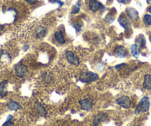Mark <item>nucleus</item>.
I'll use <instances>...</instances> for the list:
<instances>
[{
    "label": "nucleus",
    "instance_id": "obj_1",
    "mask_svg": "<svg viewBox=\"0 0 151 126\" xmlns=\"http://www.w3.org/2000/svg\"><path fill=\"white\" fill-rule=\"evenodd\" d=\"M150 108V99L147 96H144L141 101L139 102V105L136 107L135 110V114H138L140 113H145L149 110Z\"/></svg>",
    "mask_w": 151,
    "mask_h": 126
},
{
    "label": "nucleus",
    "instance_id": "obj_2",
    "mask_svg": "<svg viewBox=\"0 0 151 126\" xmlns=\"http://www.w3.org/2000/svg\"><path fill=\"white\" fill-rule=\"evenodd\" d=\"M99 76L97 73H93V72H86L83 73L81 75L79 80L82 82H92L98 80Z\"/></svg>",
    "mask_w": 151,
    "mask_h": 126
},
{
    "label": "nucleus",
    "instance_id": "obj_3",
    "mask_svg": "<svg viewBox=\"0 0 151 126\" xmlns=\"http://www.w3.org/2000/svg\"><path fill=\"white\" fill-rule=\"evenodd\" d=\"M66 58L68 62L71 65L78 66L79 65V63H80L79 57H77V56L74 53H73L72 51H70V50L66 51Z\"/></svg>",
    "mask_w": 151,
    "mask_h": 126
},
{
    "label": "nucleus",
    "instance_id": "obj_4",
    "mask_svg": "<svg viewBox=\"0 0 151 126\" xmlns=\"http://www.w3.org/2000/svg\"><path fill=\"white\" fill-rule=\"evenodd\" d=\"M15 72L16 74H17V76H18V77H24L27 73V67L19 62V63H18V64L15 66Z\"/></svg>",
    "mask_w": 151,
    "mask_h": 126
},
{
    "label": "nucleus",
    "instance_id": "obj_5",
    "mask_svg": "<svg viewBox=\"0 0 151 126\" xmlns=\"http://www.w3.org/2000/svg\"><path fill=\"white\" fill-rule=\"evenodd\" d=\"M79 104H80L81 108L84 111H90L92 109L93 106V101L92 99L90 98H86L79 100Z\"/></svg>",
    "mask_w": 151,
    "mask_h": 126
},
{
    "label": "nucleus",
    "instance_id": "obj_6",
    "mask_svg": "<svg viewBox=\"0 0 151 126\" xmlns=\"http://www.w3.org/2000/svg\"><path fill=\"white\" fill-rule=\"evenodd\" d=\"M116 103L119 106L122 107V108H125V109H128L130 108V105H131V102H130V99L127 96H123L122 97H119V99H116Z\"/></svg>",
    "mask_w": 151,
    "mask_h": 126
},
{
    "label": "nucleus",
    "instance_id": "obj_7",
    "mask_svg": "<svg viewBox=\"0 0 151 126\" xmlns=\"http://www.w3.org/2000/svg\"><path fill=\"white\" fill-rule=\"evenodd\" d=\"M88 8L93 12H96L101 8H102V9L105 8L104 6H103L101 3L98 2L97 0H89L88 1Z\"/></svg>",
    "mask_w": 151,
    "mask_h": 126
},
{
    "label": "nucleus",
    "instance_id": "obj_8",
    "mask_svg": "<svg viewBox=\"0 0 151 126\" xmlns=\"http://www.w3.org/2000/svg\"><path fill=\"white\" fill-rule=\"evenodd\" d=\"M118 22L120 24H121L122 27H123L124 28V30H127L130 29V23L129 22L128 19L124 15V14H122L121 16L119 17Z\"/></svg>",
    "mask_w": 151,
    "mask_h": 126
},
{
    "label": "nucleus",
    "instance_id": "obj_9",
    "mask_svg": "<svg viewBox=\"0 0 151 126\" xmlns=\"http://www.w3.org/2000/svg\"><path fill=\"white\" fill-rule=\"evenodd\" d=\"M8 84V80H3L0 82V97L3 98L8 95V91H7Z\"/></svg>",
    "mask_w": 151,
    "mask_h": 126
},
{
    "label": "nucleus",
    "instance_id": "obj_10",
    "mask_svg": "<svg viewBox=\"0 0 151 126\" xmlns=\"http://www.w3.org/2000/svg\"><path fill=\"white\" fill-rule=\"evenodd\" d=\"M126 13L127 15L130 19L132 20H137L139 19V13L136 9L132 8H129L126 9Z\"/></svg>",
    "mask_w": 151,
    "mask_h": 126
},
{
    "label": "nucleus",
    "instance_id": "obj_11",
    "mask_svg": "<svg viewBox=\"0 0 151 126\" xmlns=\"http://www.w3.org/2000/svg\"><path fill=\"white\" fill-rule=\"evenodd\" d=\"M115 53L117 55V56L119 58H124L127 55V50L122 45H119L116 47V48L115 49Z\"/></svg>",
    "mask_w": 151,
    "mask_h": 126
},
{
    "label": "nucleus",
    "instance_id": "obj_12",
    "mask_svg": "<svg viewBox=\"0 0 151 126\" xmlns=\"http://www.w3.org/2000/svg\"><path fill=\"white\" fill-rule=\"evenodd\" d=\"M107 114H104V113H99L94 118V125H97L99 124L100 122H102L105 121L106 119H107Z\"/></svg>",
    "mask_w": 151,
    "mask_h": 126
},
{
    "label": "nucleus",
    "instance_id": "obj_13",
    "mask_svg": "<svg viewBox=\"0 0 151 126\" xmlns=\"http://www.w3.org/2000/svg\"><path fill=\"white\" fill-rule=\"evenodd\" d=\"M143 88L146 90H151V74L147 73L145 75L143 81Z\"/></svg>",
    "mask_w": 151,
    "mask_h": 126
},
{
    "label": "nucleus",
    "instance_id": "obj_14",
    "mask_svg": "<svg viewBox=\"0 0 151 126\" xmlns=\"http://www.w3.org/2000/svg\"><path fill=\"white\" fill-rule=\"evenodd\" d=\"M47 34V30L44 27L40 26L36 29V37L37 39H42Z\"/></svg>",
    "mask_w": 151,
    "mask_h": 126
},
{
    "label": "nucleus",
    "instance_id": "obj_15",
    "mask_svg": "<svg viewBox=\"0 0 151 126\" xmlns=\"http://www.w3.org/2000/svg\"><path fill=\"white\" fill-rule=\"evenodd\" d=\"M136 45L140 48V49L145 48V44H146V40H145V37H144V35L140 34V35L138 36V37L136 38Z\"/></svg>",
    "mask_w": 151,
    "mask_h": 126
},
{
    "label": "nucleus",
    "instance_id": "obj_16",
    "mask_svg": "<svg viewBox=\"0 0 151 126\" xmlns=\"http://www.w3.org/2000/svg\"><path fill=\"white\" fill-rule=\"evenodd\" d=\"M54 37L55 40H56L58 43L59 44H65V40L63 37V34L61 30H58L54 34Z\"/></svg>",
    "mask_w": 151,
    "mask_h": 126
},
{
    "label": "nucleus",
    "instance_id": "obj_17",
    "mask_svg": "<svg viewBox=\"0 0 151 126\" xmlns=\"http://www.w3.org/2000/svg\"><path fill=\"white\" fill-rule=\"evenodd\" d=\"M130 52L133 57L138 58L139 56V53H140V48L136 44L133 45L130 48Z\"/></svg>",
    "mask_w": 151,
    "mask_h": 126
},
{
    "label": "nucleus",
    "instance_id": "obj_18",
    "mask_svg": "<svg viewBox=\"0 0 151 126\" xmlns=\"http://www.w3.org/2000/svg\"><path fill=\"white\" fill-rule=\"evenodd\" d=\"M8 107L10 110H11V111H18L19 109L21 108V106H20V105L18 102L13 100L10 101L9 103L8 104Z\"/></svg>",
    "mask_w": 151,
    "mask_h": 126
},
{
    "label": "nucleus",
    "instance_id": "obj_19",
    "mask_svg": "<svg viewBox=\"0 0 151 126\" xmlns=\"http://www.w3.org/2000/svg\"><path fill=\"white\" fill-rule=\"evenodd\" d=\"M36 109H37L38 112H39V114H40L41 117H45L46 116V111L44 107L41 105L40 103H37V105H36Z\"/></svg>",
    "mask_w": 151,
    "mask_h": 126
},
{
    "label": "nucleus",
    "instance_id": "obj_20",
    "mask_svg": "<svg viewBox=\"0 0 151 126\" xmlns=\"http://www.w3.org/2000/svg\"><path fill=\"white\" fill-rule=\"evenodd\" d=\"M80 0H78V2L76 3V5H74L72 11H71V14H78L79 12V10H80L81 4H80Z\"/></svg>",
    "mask_w": 151,
    "mask_h": 126
},
{
    "label": "nucleus",
    "instance_id": "obj_21",
    "mask_svg": "<svg viewBox=\"0 0 151 126\" xmlns=\"http://www.w3.org/2000/svg\"><path fill=\"white\" fill-rule=\"evenodd\" d=\"M143 22L147 25L151 26V16L149 15V14L145 15V17L143 18Z\"/></svg>",
    "mask_w": 151,
    "mask_h": 126
},
{
    "label": "nucleus",
    "instance_id": "obj_22",
    "mask_svg": "<svg viewBox=\"0 0 151 126\" xmlns=\"http://www.w3.org/2000/svg\"><path fill=\"white\" fill-rule=\"evenodd\" d=\"M73 27H74V29L76 30V31L77 33L80 32L81 30H82V24H81V23H74V24H73Z\"/></svg>",
    "mask_w": 151,
    "mask_h": 126
},
{
    "label": "nucleus",
    "instance_id": "obj_23",
    "mask_svg": "<svg viewBox=\"0 0 151 126\" xmlns=\"http://www.w3.org/2000/svg\"><path fill=\"white\" fill-rule=\"evenodd\" d=\"M12 119H13V116L12 115H9L8 117V119H7V121L5 122V123L3 124L4 126L6 125H14V122H12Z\"/></svg>",
    "mask_w": 151,
    "mask_h": 126
},
{
    "label": "nucleus",
    "instance_id": "obj_24",
    "mask_svg": "<svg viewBox=\"0 0 151 126\" xmlns=\"http://www.w3.org/2000/svg\"><path fill=\"white\" fill-rule=\"evenodd\" d=\"M114 19H115V17H114V16H113V14H108L107 15V17H106L105 18V21H107V22L110 23V22H113V21H114Z\"/></svg>",
    "mask_w": 151,
    "mask_h": 126
},
{
    "label": "nucleus",
    "instance_id": "obj_25",
    "mask_svg": "<svg viewBox=\"0 0 151 126\" xmlns=\"http://www.w3.org/2000/svg\"><path fill=\"white\" fill-rule=\"evenodd\" d=\"M51 3H58L59 4V7H62L64 5V3L62 2H61L60 0H54V1H52Z\"/></svg>",
    "mask_w": 151,
    "mask_h": 126
},
{
    "label": "nucleus",
    "instance_id": "obj_26",
    "mask_svg": "<svg viewBox=\"0 0 151 126\" xmlns=\"http://www.w3.org/2000/svg\"><path fill=\"white\" fill-rule=\"evenodd\" d=\"M126 66L125 63H122V64L118 65V66H116L115 68L116 69V70H120V69H122V68L124 67V66Z\"/></svg>",
    "mask_w": 151,
    "mask_h": 126
},
{
    "label": "nucleus",
    "instance_id": "obj_27",
    "mask_svg": "<svg viewBox=\"0 0 151 126\" xmlns=\"http://www.w3.org/2000/svg\"><path fill=\"white\" fill-rule=\"evenodd\" d=\"M119 3H122V4H124V5H126V4L129 3L130 2V0H117Z\"/></svg>",
    "mask_w": 151,
    "mask_h": 126
},
{
    "label": "nucleus",
    "instance_id": "obj_28",
    "mask_svg": "<svg viewBox=\"0 0 151 126\" xmlns=\"http://www.w3.org/2000/svg\"><path fill=\"white\" fill-rule=\"evenodd\" d=\"M25 1L27 3L30 4V5H33V4H35L37 2V0H25Z\"/></svg>",
    "mask_w": 151,
    "mask_h": 126
},
{
    "label": "nucleus",
    "instance_id": "obj_29",
    "mask_svg": "<svg viewBox=\"0 0 151 126\" xmlns=\"http://www.w3.org/2000/svg\"><path fill=\"white\" fill-rule=\"evenodd\" d=\"M4 29V25L3 24H0V30H2Z\"/></svg>",
    "mask_w": 151,
    "mask_h": 126
},
{
    "label": "nucleus",
    "instance_id": "obj_30",
    "mask_svg": "<svg viewBox=\"0 0 151 126\" xmlns=\"http://www.w3.org/2000/svg\"><path fill=\"white\" fill-rule=\"evenodd\" d=\"M148 11H149L150 13H151V5L149 7V8H148Z\"/></svg>",
    "mask_w": 151,
    "mask_h": 126
},
{
    "label": "nucleus",
    "instance_id": "obj_31",
    "mask_svg": "<svg viewBox=\"0 0 151 126\" xmlns=\"http://www.w3.org/2000/svg\"><path fill=\"white\" fill-rule=\"evenodd\" d=\"M150 1H151V0H146V2H147V4H149L150 2Z\"/></svg>",
    "mask_w": 151,
    "mask_h": 126
},
{
    "label": "nucleus",
    "instance_id": "obj_32",
    "mask_svg": "<svg viewBox=\"0 0 151 126\" xmlns=\"http://www.w3.org/2000/svg\"><path fill=\"white\" fill-rule=\"evenodd\" d=\"M149 39H150V42H151V37H150Z\"/></svg>",
    "mask_w": 151,
    "mask_h": 126
},
{
    "label": "nucleus",
    "instance_id": "obj_33",
    "mask_svg": "<svg viewBox=\"0 0 151 126\" xmlns=\"http://www.w3.org/2000/svg\"><path fill=\"white\" fill-rule=\"evenodd\" d=\"M108 1H110V0H108Z\"/></svg>",
    "mask_w": 151,
    "mask_h": 126
}]
</instances>
